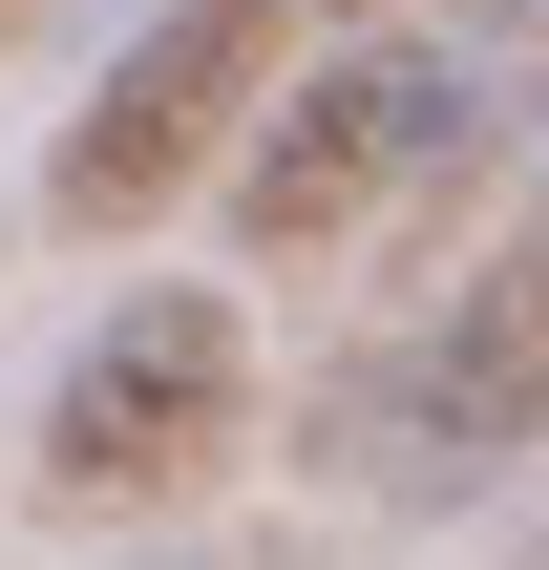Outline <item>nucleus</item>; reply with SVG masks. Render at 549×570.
<instances>
[{
	"label": "nucleus",
	"mask_w": 549,
	"mask_h": 570,
	"mask_svg": "<svg viewBox=\"0 0 549 570\" xmlns=\"http://www.w3.org/2000/svg\"><path fill=\"white\" fill-rule=\"evenodd\" d=\"M465 127H487V63H465L444 21H360V42L296 63L275 127L233 148V233H254V254H339V233H381L402 190H444Z\"/></svg>",
	"instance_id": "nucleus-1"
},
{
	"label": "nucleus",
	"mask_w": 549,
	"mask_h": 570,
	"mask_svg": "<svg viewBox=\"0 0 549 570\" xmlns=\"http://www.w3.org/2000/svg\"><path fill=\"white\" fill-rule=\"evenodd\" d=\"M529 444H549V275H487V296H444L423 338H381V360L317 381V465H339L360 508H465V487L529 465Z\"/></svg>",
	"instance_id": "nucleus-2"
},
{
	"label": "nucleus",
	"mask_w": 549,
	"mask_h": 570,
	"mask_svg": "<svg viewBox=\"0 0 549 570\" xmlns=\"http://www.w3.org/2000/svg\"><path fill=\"white\" fill-rule=\"evenodd\" d=\"M233 423H254V317L190 296V275H148L42 381V508H169V487L233 465Z\"/></svg>",
	"instance_id": "nucleus-3"
},
{
	"label": "nucleus",
	"mask_w": 549,
	"mask_h": 570,
	"mask_svg": "<svg viewBox=\"0 0 549 570\" xmlns=\"http://www.w3.org/2000/svg\"><path fill=\"white\" fill-rule=\"evenodd\" d=\"M254 85H275V0H169V21L85 85V127L42 148V212H63V233H148L190 169H233Z\"/></svg>",
	"instance_id": "nucleus-4"
},
{
	"label": "nucleus",
	"mask_w": 549,
	"mask_h": 570,
	"mask_svg": "<svg viewBox=\"0 0 549 570\" xmlns=\"http://www.w3.org/2000/svg\"><path fill=\"white\" fill-rule=\"evenodd\" d=\"M0 21H21V0H0Z\"/></svg>",
	"instance_id": "nucleus-5"
},
{
	"label": "nucleus",
	"mask_w": 549,
	"mask_h": 570,
	"mask_svg": "<svg viewBox=\"0 0 549 570\" xmlns=\"http://www.w3.org/2000/svg\"><path fill=\"white\" fill-rule=\"evenodd\" d=\"M529 570H549V550H529Z\"/></svg>",
	"instance_id": "nucleus-6"
}]
</instances>
